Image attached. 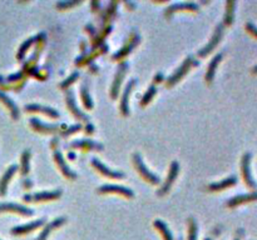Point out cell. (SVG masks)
I'll use <instances>...</instances> for the list:
<instances>
[{"label":"cell","mask_w":257,"mask_h":240,"mask_svg":"<svg viewBox=\"0 0 257 240\" xmlns=\"http://www.w3.org/2000/svg\"><path fill=\"white\" fill-rule=\"evenodd\" d=\"M251 160H252V154L250 152L245 153L241 158V164H240V169H241V176L242 180H244L245 185L249 188L252 192H256L257 190V183L255 182L254 176L251 173Z\"/></svg>","instance_id":"obj_1"},{"label":"cell","mask_w":257,"mask_h":240,"mask_svg":"<svg viewBox=\"0 0 257 240\" xmlns=\"http://www.w3.org/2000/svg\"><path fill=\"white\" fill-rule=\"evenodd\" d=\"M133 164H134V168H136V170L138 171V174H140V175L142 176L145 180H147L148 183H151V184H153V185H157L161 183V179H159V176L155 175L154 173H152V171H151L150 169L146 166V164L143 163L142 158H141V155L138 154V153L133 154Z\"/></svg>","instance_id":"obj_2"},{"label":"cell","mask_w":257,"mask_h":240,"mask_svg":"<svg viewBox=\"0 0 257 240\" xmlns=\"http://www.w3.org/2000/svg\"><path fill=\"white\" fill-rule=\"evenodd\" d=\"M193 65H199V62L195 60L192 56H187V58L185 59V62L182 63V65H181V67L178 68V69H177L176 72L168 78V79H167V83H166L167 88H171V86H173L174 84L178 83V81H180V80L182 79L188 72H190V69L193 67Z\"/></svg>","instance_id":"obj_3"},{"label":"cell","mask_w":257,"mask_h":240,"mask_svg":"<svg viewBox=\"0 0 257 240\" xmlns=\"http://www.w3.org/2000/svg\"><path fill=\"white\" fill-rule=\"evenodd\" d=\"M223 32H225V27H223V24L217 25L208 43H207L201 50H199V56L205 58V56L208 55L209 53H212V51L216 49V46L221 43V40H222V37H223Z\"/></svg>","instance_id":"obj_4"},{"label":"cell","mask_w":257,"mask_h":240,"mask_svg":"<svg viewBox=\"0 0 257 240\" xmlns=\"http://www.w3.org/2000/svg\"><path fill=\"white\" fill-rule=\"evenodd\" d=\"M129 65L127 62H122L118 67L117 73H115V77L114 80H113V84H112V88H110V96L112 99H117L118 93L121 90V85H122V81H123L124 77H126V73L128 70Z\"/></svg>","instance_id":"obj_5"},{"label":"cell","mask_w":257,"mask_h":240,"mask_svg":"<svg viewBox=\"0 0 257 240\" xmlns=\"http://www.w3.org/2000/svg\"><path fill=\"white\" fill-rule=\"evenodd\" d=\"M178 174H180V164L177 163L176 160H174V161H172L171 163V166H169V170H168V175H167L166 180H164L161 189L157 192V194L158 195L167 194V193L169 192V189H171L172 185H173L174 180L177 179Z\"/></svg>","instance_id":"obj_6"},{"label":"cell","mask_w":257,"mask_h":240,"mask_svg":"<svg viewBox=\"0 0 257 240\" xmlns=\"http://www.w3.org/2000/svg\"><path fill=\"white\" fill-rule=\"evenodd\" d=\"M65 104H67L68 110H70V113H72V114L74 115L78 120H82V121H86V123H88L89 118L87 117V115L77 107L74 93H73L72 90H67V94H65Z\"/></svg>","instance_id":"obj_7"},{"label":"cell","mask_w":257,"mask_h":240,"mask_svg":"<svg viewBox=\"0 0 257 240\" xmlns=\"http://www.w3.org/2000/svg\"><path fill=\"white\" fill-rule=\"evenodd\" d=\"M138 44H140V35L136 34V33H133V34L131 35V38L127 40V43L122 46L121 50H118L117 53L113 54L112 59L117 62V60H121V59L126 58V56L128 55L132 50H133L134 46L138 45Z\"/></svg>","instance_id":"obj_8"},{"label":"cell","mask_w":257,"mask_h":240,"mask_svg":"<svg viewBox=\"0 0 257 240\" xmlns=\"http://www.w3.org/2000/svg\"><path fill=\"white\" fill-rule=\"evenodd\" d=\"M62 195V190H53V192H41V193H34V194H28L24 195V201H48V200H55Z\"/></svg>","instance_id":"obj_9"},{"label":"cell","mask_w":257,"mask_h":240,"mask_svg":"<svg viewBox=\"0 0 257 240\" xmlns=\"http://www.w3.org/2000/svg\"><path fill=\"white\" fill-rule=\"evenodd\" d=\"M254 201H257V190L256 192L247 193V194H240L231 198L230 200H227L226 206L227 208H236V206H240L242 204L254 203Z\"/></svg>","instance_id":"obj_10"},{"label":"cell","mask_w":257,"mask_h":240,"mask_svg":"<svg viewBox=\"0 0 257 240\" xmlns=\"http://www.w3.org/2000/svg\"><path fill=\"white\" fill-rule=\"evenodd\" d=\"M54 161H55L56 166H58V169L63 173V175L65 176V178L68 179H72V180H74V179H77V174L74 173V171L72 170V169L68 166V164L65 163L64 158H63L62 153L58 152V150H55L54 152Z\"/></svg>","instance_id":"obj_11"},{"label":"cell","mask_w":257,"mask_h":240,"mask_svg":"<svg viewBox=\"0 0 257 240\" xmlns=\"http://www.w3.org/2000/svg\"><path fill=\"white\" fill-rule=\"evenodd\" d=\"M92 165H93L97 170L100 171L101 174H103V175L108 176V178H110V179L124 178V173H122V171H118V170H112V169L108 168L107 165H104L101 160L96 159V158L92 159Z\"/></svg>","instance_id":"obj_12"},{"label":"cell","mask_w":257,"mask_h":240,"mask_svg":"<svg viewBox=\"0 0 257 240\" xmlns=\"http://www.w3.org/2000/svg\"><path fill=\"white\" fill-rule=\"evenodd\" d=\"M98 193L101 194H110V193H114V194H121L126 198H133L134 197V193L132 192L131 189L126 187H121V185H113V184H105L102 185V187L98 189Z\"/></svg>","instance_id":"obj_13"},{"label":"cell","mask_w":257,"mask_h":240,"mask_svg":"<svg viewBox=\"0 0 257 240\" xmlns=\"http://www.w3.org/2000/svg\"><path fill=\"white\" fill-rule=\"evenodd\" d=\"M137 80L132 79L129 80L128 84L126 85V89L123 91V95H122V100H121V113L124 115V117H128L129 115V96H131L132 90L136 86Z\"/></svg>","instance_id":"obj_14"},{"label":"cell","mask_w":257,"mask_h":240,"mask_svg":"<svg viewBox=\"0 0 257 240\" xmlns=\"http://www.w3.org/2000/svg\"><path fill=\"white\" fill-rule=\"evenodd\" d=\"M30 125H32V128L34 129L35 131H39V133L54 134L58 133V131L62 133V130H60V128H59L58 125H48V124L43 123V121H41V120L37 119V118H32V119H30Z\"/></svg>","instance_id":"obj_15"},{"label":"cell","mask_w":257,"mask_h":240,"mask_svg":"<svg viewBox=\"0 0 257 240\" xmlns=\"http://www.w3.org/2000/svg\"><path fill=\"white\" fill-rule=\"evenodd\" d=\"M3 211H10V213H16L24 216H30L34 214V211H33L32 209L25 208V206L19 205V204H14V203L0 204V213H3Z\"/></svg>","instance_id":"obj_16"},{"label":"cell","mask_w":257,"mask_h":240,"mask_svg":"<svg viewBox=\"0 0 257 240\" xmlns=\"http://www.w3.org/2000/svg\"><path fill=\"white\" fill-rule=\"evenodd\" d=\"M199 5L195 3H174L172 4L171 6L166 9V13L164 15L167 18H171L172 14L177 13V11H183V10H188V11H199Z\"/></svg>","instance_id":"obj_17"},{"label":"cell","mask_w":257,"mask_h":240,"mask_svg":"<svg viewBox=\"0 0 257 240\" xmlns=\"http://www.w3.org/2000/svg\"><path fill=\"white\" fill-rule=\"evenodd\" d=\"M222 58H223L222 53L216 54V55L213 56V59L211 60V63L208 64V67H207V72H206V75H205V80H206V83L208 84V85H211L212 81H213L214 75H216L217 67H218V64L221 63Z\"/></svg>","instance_id":"obj_18"},{"label":"cell","mask_w":257,"mask_h":240,"mask_svg":"<svg viewBox=\"0 0 257 240\" xmlns=\"http://www.w3.org/2000/svg\"><path fill=\"white\" fill-rule=\"evenodd\" d=\"M25 112L28 113H43V114L48 115V117L53 118V119H58L60 117L58 112L53 108H49V107H43V105H39V104H29V105H25Z\"/></svg>","instance_id":"obj_19"},{"label":"cell","mask_w":257,"mask_h":240,"mask_svg":"<svg viewBox=\"0 0 257 240\" xmlns=\"http://www.w3.org/2000/svg\"><path fill=\"white\" fill-rule=\"evenodd\" d=\"M237 184V178L235 175L232 176H228V178L222 179L220 182H216V183H211L208 185V190L209 192H221L223 189H227V188L231 187H235Z\"/></svg>","instance_id":"obj_20"},{"label":"cell","mask_w":257,"mask_h":240,"mask_svg":"<svg viewBox=\"0 0 257 240\" xmlns=\"http://www.w3.org/2000/svg\"><path fill=\"white\" fill-rule=\"evenodd\" d=\"M46 223L44 219H39V220H35V222L29 223V224H24V225H20V227H15L11 229V234L14 235H24L28 234V233H32L33 230H35L37 228L42 227V225Z\"/></svg>","instance_id":"obj_21"},{"label":"cell","mask_w":257,"mask_h":240,"mask_svg":"<svg viewBox=\"0 0 257 240\" xmlns=\"http://www.w3.org/2000/svg\"><path fill=\"white\" fill-rule=\"evenodd\" d=\"M70 148H79V149L83 150H98V152H102L103 145L100 143H96L93 140H87V139H81V140H74V142L70 144Z\"/></svg>","instance_id":"obj_22"},{"label":"cell","mask_w":257,"mask_h":240,"mask_svg":"<svg viewBox=\"0 0 257 240\" xmlns=\"http://www.w3.org/2000/svg\"><path fill=\"white\" fill-rule=\"evenodd\" d=\"M16 170H18V165H11L9 166L8 170H6L5 174L3 175V178L0 180V197H4V195L6 194L9 182H10V179L13 178L14 174L16 173Z\"/></svg>","instance_id":"obj_23"},{"label":"cell","mask_w":257,"mask_h":240,"mask_svg":"<svg viewBox=\"0 0 257 240\" xmlns=\"http://www.w3.org/2000/svg\"><path fill=\"white\" fill-rule=\"evenodd\" d=\"M65 223V218H56L54 219L53 222L49 223L48 225H46V228H44V230H42L41 235L38 237L37 240H47L48 239L49 234H51V232H53L55 228H59V227H62L63 224Z\"/></svg>","instance_id":"obj_24"},{"label":"cell","mask_w":257,"mask_h":240,"mask_svg":"<svg viewBox=\"0 0 257 240\" xmlns=\"http://www.w3.org/2000/svg\"><path fill=\"white\" fill-rule=\"evenodd\" d=\"M235 9H236V1H227L226 3V11L225 16H223V27H231L235 22Z\"/></svg>","instance_id":"obj_25"},{"label":"cell","mask_w":257,"mask_h":240,"mask_svg":"<svg viewBox=\"0 0 257 240\" xmlns=\"http://www.w3.org/2000/svg\"><path fill=\"white\" fill-rule=\"evenodd\" d=\"M0 102L5 104V107L8 108V110L10 112L13 119H18V118H19V108L16 107L15 103H14L8 95H5L3 91H0Z\"/></svg>","instance_id":"obj_26"},{"label":"cell","mask_w":257,"mask_h":240,"mask_svg":"<svg viewBox=\"0 0 257 240\" xmlns=\"http://www.w3.org/2000/svg\"><path fill=\"white\" fill-rule=\"evenodd\" d=\"M153 225H154V228L158 230V232L161 233L162 237H163V240H173L171 230H169L168 225H167L166 223L159 220V219H157V220H154Z\"/></svg>","instance_id":"obj_27"},{"label":"cell","mask_w":257,"mask_h":240,"mask_svg":"<svg viewBox=\"0 0 257 240\" xmlns=\"http://www.w3.org/2000/svg\"><path fill=\"white\" fill-rule=\"evenodd\" d=\"M104 46H103V48H98V50L94 49L93 53L89 54V55H83V56H81L79 59H77V60H75V65H79V67H82V65H86L87 63L92 62V60H93L97 55H100V54L104 53V50H102V49H104Z\"/></svg>","instance_id":"obj_28"},{"label":"cell","mask_w":257,"mask_h":240,"mask_svg":"<svg viewBox=\"0 0 257 240\" xmlns=\"http://www.w3.org/2000/svg\"><path fill=\"white\" fill-rule=\"evenodd\" d=\"M30 170V150H24L22 154V165H20V173L22 175H27Z\"/></svg>","instance_id":"obj_29"},{"label":"cell","mask_w":257,"mask_h":240,"mask_svg":"<svg viewBox=\"0 0 257 240\" xmlns=\"http://www.w3.org/2000/svg\"><path fill=\"white\" fill-rule=\"evenodd\" d=\"M81 98H82V102H83L84 108L88 110L93 109V102H92V98L89 95V91L88 88L86 85H82L81 88Z\"/></svg>","instance_id":"obj_30"},{"label":"cell","mask_w":257,"mask_h":240,"mask_svg":"<svg viewBox=\"0 0 257 240\" xmlns=\"http://www.w3.org/2000/svg\"><path fill=\"white\" fill-rule=\"evenodd\" d=\"M188 240H197L199 235V227L196 224V220L193 218L188 219Z\"/></svg>","instance_id":"obj_31"},{"label":"cell","mask_w":257,"mask_h":240,"mask_svg":"<svg viewBox=\"0 0 257 240\" xmlns=\"http://www.w3.org/2000/svg\"><path fill=\"white\" fill-rule=\"evenodd\" d=\"M157 94V88H155L154 85H151L150 88L147 89V91L145 93V95H143L142 100H141V105L142 107H146V105H148L151 103V100L153 99V96Z\"/></svg>","instance_id":"obj_32"},{"label":"cell","mask_w":257,"mask_h":240,"mask_svg":"<svg viewBox=\"0 0 257 240\" xmlns=\"http://www.w3.org/2000/svg\"><path fill=\"white\" fill-rule=\"evenodd\" d=\"M110 30H112V27H107V28H104V29H103L102 32H101L100 35H97L96 39L93 40V48L94 49H96L97 46H98V48H101L102 43H103V41H104L105 37H107V35H109Z\"/></svg>","instance_id":"obj_33"},{"label":"cell","mask_w":257,"mask_h":240,"mask_svg":"<svg viewBox=\"0 0 257 240\" xmlns=\"http://www.w3.org/2000/svg\"><path fill=\"white\" fill-rule=\"evenodd\" d=\"M33 41H34V39L30 38V39H28L27 41H24V43L22 44V46H20V49H19V51H18V55H16V58H18L19 60H22V59L24 58L25 53H27L28 49L30 48V45L33 44Z\"/></svg>","instance_id":"obj_34"},{"label":"cell","mask_w":257,"mask_h":240,"mask_svg":"<svg viewBox=\"0 0 257 240\" xmlns=\"http://www.w3.org/2000/svg\"><path fill=\"white\" fill-rule=\"evenodd\" d=\"M78 78H79V73H77V72L73 73V74L70 75L69 78H67V79H65L64 81H63V83L60 84V88H62V89H67L68 86H70L73 83H74V81L78 79Z\"/></svg>","instance_id":"obj_35"},{"label":"cell","mask_w":257,"mask_h":240,"mask_svg":"<svg viewBox=\"0 0 257 240\" xmlns=\"http://www.w3.org/2000/svg\"><path fill=\"white\" fill-rule=\"evenodd\" d=\"M82 129V125L81 124H75V125H73V126H70V128H68V129H65V130H62V135L63 136H69L70 134H74V133H77V131H79Z\"/></svg>","instance_id":"obj_36"},{"label":"cell","mask_w":257,"mask_h":240,"mask_svg":"<svg viewBox=\"0 0 257 240\" xmlns=\"http://www.w3.org/2000/svg\"><path fill=\"white\" fill-rule=\"evenodd\" d=\"M245 29H246V32L249 33L252 38H255V39L257 40V27L256 25H254L252 23H246V25H245Z\"/></svg>","instance_id":"obj_37"},{"label":"cell","mask_w":257,"mask_h":240,"mask_svg":"<svg viewBox=\"0 0 257 240\" xmlns=\"http://www.w3.org/2000/svg\"><path fill=\"white\" fill-rule=\"evenodd\" d=\"M78 4H81V1H60V3L56 4V8L64 10V9L72 8V6L78 5Z\"/></svg>","instance_id":"obj_38"},{"label":"cell","mask_w":257,"mask_h":240,"mask_svg":"<svg viewBox=\"0 0 257 240\" xmlns=\"http://www.w3.org/2000/svg\"><path fill=\"white\" fill-rule=\"evenodd\" d=\"M162 78H163V74H162V73H159V74L158 75H155V78H154V83H159V81H162Z\"/></svg>","instance_id":"obj_39"},{"label":"cell","mask_w":257,"mask_h":240,"mask_svg":"<svg viewBox=\"0 0 257 240\" xmlns=\"http://www.w3.org/2000/svg\"><path fill=\"white\" fill-rule=\"evenodd\" d=\"M251 73H252V74H254V75H257V65H255V67L252 68Z\"/></svg>","instance_id":"obj_40"},{"label":"cell","mask_w":257,"mask_h":240,"mask_svg":"<svg viewBox=\"0 0 257 240\" xmlns=\"http://www.w3.org/2000/svg\"><path fill=\"white\" fill-rule=\"evenodd\" d=\"M233 240H241V239H240V238H235V239H233Z\"/></svg>","instance_id":"obj_41"},{"label":"cell","mask_w":257,"mask_h":240,"mask_svg":"<svg viewBox=\"0 0 257 240\" xmlns=\"http://www.w3.org/2000/svg\"><path fill=\"white\" fill-rule=\"evenodd\" d=\"M205 240H211V239H209V238H206V239H205Z\"/></svg>","instance_id":"obj_42"}]
</instances>
